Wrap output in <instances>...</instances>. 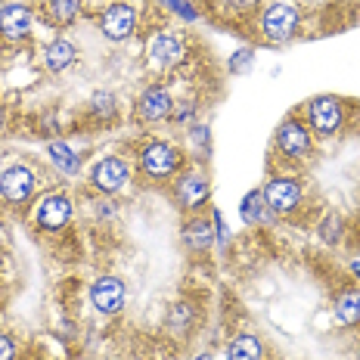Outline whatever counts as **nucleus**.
<instances>
[{
	"instance_id": "nucleus-7",
	"label": "nucleus",
	"mask_w": 360,
	"mask_h": 360,
	"mask_svg": "<svg viewBox=\"0 0 360 360\" xmlns=\"http://www.w3.org/2000/svg\"><path fill=\"white\" fill-rule=\"evenodd\" d=\"M264 205L274 214H292L302 205V184L295 177H274L264 186Z\"/></svg>"
},
{
	"instance_id": "nucleus-27",
	"label": "nucleus",
	"mask_w": 360,
	"mask_h": 360,
	"mask_svg": "<svg viewBox=\"0 0 360 360\" xmlns=\"http://www.w3.org/2000/svg\"><path fill=\"white\" fill-rule=\"evenodd\" d=\"M0 124H4V109H0Z\"/></svg>"
},
{
	"instance_id": "nucleus-14",
	"label": "nucleus",
	"mask_w": 360,
	"mask_h": 360,
	"mask_svg": "<svg viewBox=\"0 0 360 360\" xmlns=\"http://www.w3.org/2000/svg\"><path fill=\"white\" fill-rule=\"evenodd\" d=\"M174 196L180 208H199L205 205V199L212 196V184L202 171H186V174L177 177L174 184Z\"/></svg>"
},
{
	"instance_id": "nucleus-9",
	"label": "nucleus",
	"mask_w": 360,
	"mask_h": 360,
	"mask_svg": "<svg viewBox=\"0 0 360 360\" xmlns=\"http://www.w3.org/2000/svg\"><path fill=\"white\" fill-rule=\"evenodd\" d=\"M276 149L292 162L304 159L311 153V127L298 122V118H286L280 124V131H276Z\"/></svg>"
},
{
	"instance_id": "nucleus-13",
	"label": "nucleus",
	"mask_w": 360,
	"mask_h": 360,
	"mask_svg": "<svg viewBox=\"0 0 360 360\" xmlns=\"http://www.w3.org/2000/svg\"><path fill=\"white\" fill-rule=\"evenodd\" d=\"M127 177H131V165L124 159H118V155L100 159L94 168V174H90V180H94V186L100 193H118L127 184Z\"/></svg>"
},
{
	"instance_id": "nucleus-20",
	"label": "nucleus",
	"mask_w": 360,
	"mask_h": 360,
	"mask_svg": "<svg viewBox=\"0 0 360 360\" xmlns=\"http://www.w3.org/2000/svg\"><path fill=\"white\" fill-rule=\"evenodd\" d=\"M47 153H50V159H53V165L63 171V174H78V171H81V159L65 143H59V140L47 146Z\"/></svg>"
},
{
	"instance_id": "nucleus-11",
	"label": "nucleus",
	"mask_w": 360,
	"mask_h": 360,
	"mask_svg": "<svg viewBox=\"0 0 360 360\" xmlns=\"http://www.w3.org/2000/svg\"><path fill=\"white\" fill-rule=\"evenodd\" d=\"M171 112H174V100H171V94L165 84H149L143 94L137 96V115L149 124L171 118Z\"/></svg>"
},
{
	"instance_id": "nucleus-25",
	"label": "nucleus",
	"mask_w": 360,
	"mask_h": 360,
	"mask_svg": "<svg viewBox=\"0 0 360 360\" xmlns=\"http://www.w3.org/2000/svg\"><path fill=\"white\" fill-rule=\"evenodd\" d=\"M193 360H212V354H196Z\"/></svg>"
},
{
	"instance_id": "nucleus-16",
	"label": "nucleus",
	"mask_w": 360,
	"mask_h": 360,
	"mask_svg": "<svg viewBox=\"0 0 360 360\" xmlns=\"http://www.w3.org/2000/svg\"><path fill=\"white\" fill-rule=\"evenodd\" d=\"M227 360H264V345L258 335L243 333L227 345Z\"/></svg>"
},
{
	"instance_id": "nucleus-5",
	"label": "nucleus",
	"mask_w": 360,
	"mask_h": 360,
	"mask_svg": "<svg viewBox=\"0 0 360 360\" xmlns=\"http://www.w3.org/2000/svg\"><path fill=\"white\" fill-rule=\"evenodd\" d=\"M37 190V174L28 165H10L6 171H0V199H6L10 205H22L34 196Z\"/></svg>"
},
{
	"instance_id": "nucleus-24",
	"label": "nucleus",
	"mask_w": 360,
	"mask_h": 360,
	"mask_svg": "<svg viewBox=\"0 0 360 360\" xmlns=\"http://www.w3.org/2000/svg\"><path fill=\"white\" fill-rule=\"evenodd\" d=\"M19 348H16V339L10 335H0V360H16Z\"/></svg>"
},
{
	"instance_id": "nucleus-18",
	"label": "nucleus",
	"mask_w": 360,
	"mask_h": 360,
	"mask_svg": "<svg viewBox=\"0 0 360 360\" xmlns=\"http://www.w3.org/2000/svg\"><path fill=\"white\" fill-rule=\"evenodd\" d=\"M335 317L345 326H357L360 323V289H345L335 298Z\"/></svg>"
},
{
	"instance_id": "nucleus-12",
	"label": "nucleus",
	"mask_w": 360,
	"mask_h": 360,
	"mask_svg": "<svg viewBox=\"0 0 360 360\" xmlns=\"http://www.w3.org/2000/svg\"><path fill=\"white\" fill-rule=\"evenodd\" d=\"M124 295H127V289L118 276H100L90 286V304L100 314H118L124 307Z\"/></svg>"
},
{
	"instance_id": "nucleus-17",
	"label": "nucleus",
	"mask_w": 360,
	"mask_h": 360,
	"mask_svg": "<svg viewBox=\"0 0 360 360\" xmlns=\"http://www.w3.org/2000/svg\"><path fill=\"white\" fill-rule=\"evenodd\" d=\"M84 0H44V10H47V19L53 25H72L78 19Z\"/></svg>"
},
{
	"instance_id": "nucleus-4",
	"label": "nucleus",
	"mask_w": 360,
	"mask_h": 360,
	"mask_svg": "<svg viewBox=\"0 0 360 360\" xmlns=\"http://www.w3.org/2000/svg\"><path fill=\"white\" fill-rule=\"evenodd\" d=\"M184 56H186V41L177 32H168V28L155 32L146 44V59H149L153 69H171V65H180Z\"/></svg>"
},
{
	"instance_id": "nucleus-1",
	"label": "nucleus",
	"mask_w": 360,
	"mask_h": 360,
	"mask_svg": "<svg viewBox=\"0 0 360 360\" xmlns=\"http://www.w3.org/2000/svg\"><path fill=\"white\" fill-rule=\"evenodd\" d=\"M298 22H302V10H298L295 0H274L261 13V32L270 44H283L295 37Z\"/></svg>"
},
{
	"instance_id": "nucleus-10",
	"label": "nucleus",
	"mask_w": 360,
	"mask_h": 360,
	"mask_svg": "<svg viewBox=\"0 0 360 360\" xmlns=\"http://www.w3.org/2000/svg\"><path fill=\"white\" fill-rule=\"evenodd\" d=\"M32 25H34L32 6L16 4V0L0 6V37H6V41H25L32 34Z\"/></svg>"
},
{
	"instance_id": "nucleus-8",
	"label": "nucleus",
	"mask_w": 360,
	"mask_h": 360,
	"mask_svg": "<svg viewBox=\"0 0 360 360\" xmlns=\"http://www.w3.org/2000/svg\"><path fill=\"white\" fill-rule=\"evenodd\" d=\"M342 103L335 96H317L307 106V127L311 134H320V137H333L342 127Z\"/></svg>"
},
{
	"instance_id": "nucleus-15",
	"label": "nucleus",
	"mask_w": 360,
	"mask_h": 360,
	"mask_svg": "<svg viewBox=\"0 0 360 360\" xmlns=\"http://www.w3.org/2000/svg\"><path fill=\"white\" fill-rule=\"evenodd\" d=\"M75 59H78V47H75L69 37H56V41H50L47 50H44V65L56 75L65 72L69 65H75Z\"/></svg>"
},
{
	"instance_id": "nucleus-22",
	"label": "nucleus",
	"mask_w": 360,
	"mask_h": 360,
	"mask_svg": "<svg viewBox=\"0 0 360 360\" xmlns=\"http://www.w3.org/2000/svg\"><path fill=\"white\" fill-rule=\"evenodd\" d=\"M90 112H94L96 118H112V115L118 112V106H115V96L106 94V90L94 94V96H90Z\"/></svg>"
},
{
	"instance_id": "nucleus-6",
	"label": "nucleus",
	"mask_w": 360,
	"mask_h": 360,
	"mask_svg": "<svg viewBox=\"0 0 360 360\" xmlns=\"http://www.w3.org/2000/svg\"><path fill=\"white\" fill-rule=\"evenodd\" d=\"M72 221V199L65 193H47V196L37 199L34 208V224L47 233H56L65 224Z\"/></svg>"
},
{
	"instance_id": "nucleus-21",
	"label": "nucleus",
	"mask_w": 360,
	"mask_h": 360,
	"mask_svg": "<svg viewBox=\"0 0 360 360\" xmlns=\"http://www.w3.org/2000/svg\"><path fill=\"white\" fill-rule=\"evenodd\" d=\"M264 193H249V196L243 199V208H239V214H243L245 224H258L261 217H264Z\"/></svg>"
},
{
	"instance_id": "nucleus-2",
	"label": "nucleus",
	"mask_w": 360,
	"mask_h": 360,
	"mask_svg": "<svg viewBox=\"0 0 360 360\" xmlns=\"http://www.w3.org/2000/svg\"><path fill=\"white\" fill-rule=\"evenodd\" d=\"M140 25V4L137 0H115L103 10L100 16V34L112 44L127 41Z\"/></svg>"
},
{
	"instance_id": "nucleus-19",
	"label": "nucleus",
	"mask_w": 360,
	"mask_h": 360,
	"mask_svg": "<svg viewBox=\"0 0 360 360\" xmlns=\"http://www.w3.org/2000/svg\"><path fill=\"white\" fill-rule=\"evenodd\" d=\"M212 224L205 221V217H196V221H190L186 224V230H184V239H186V245L190 249H196V252H205L208 245H212Z\"/></svg>"
},
{
	"instance_id": "nucleus-3",
	"label": "nucleus",
	"mask_w": 360,
	"mask_h": 360,
	"mask_svg": "<svg viewBox=\"0 0 360 360\" xmlns=\"http://www.w3.org/2000/svg\"><path fill=\"white\" fill-rule=\"evenodd\" d=\"M180 162H184L180 149L165 143V140H153V143H146L140 149V171H143L149 180L174 177L180 171Z\"/></svg>"
},
{
	"instance_id": "nucleus-26",
	"label": "nucleus",
	"mask_w": 360,
	"mask_h": 360,
	"mask_svg": "<svg viewBox=\"0 0 360 360\" xmlns=\"http://www.w3.org/2000/svg\"><path fill=\"white\" fill-rule=\"evenodd\" d=\"M354 274L360 276V261H354Z\"/></svg>"
},
{
	"instance_id": "nucleus-23",
	"label": "nucleus",
	"mask_w": 360,
	"mask_h": 360,
	"mask_svg": "<svg viewBox=\"0 0 360 360\" xmlns=\"http://www.w3.org/2000/svg\"><path fill=\"white\" fill-rule=\"evenodd\" d=\"M252 63H255V53H252V50H239V53H233V59H230V72H233V75H243V72L252 69Z\"/></svg>"
},
{
	"instance_id": "nucleus-28",
	"label": "nucleus",
	"mask_w": 360,
	"mask_h": 360,
	"mask_svg": "<svg viewBox=\"0 0 360 360\" xmlns=\"http://www.w3.org/2000/svg\"><path fill=\"white\" fill-rule=\"evenodd\" d=\"M28 360H32V357H28Z\"/></svg>"
}]
</instances>
